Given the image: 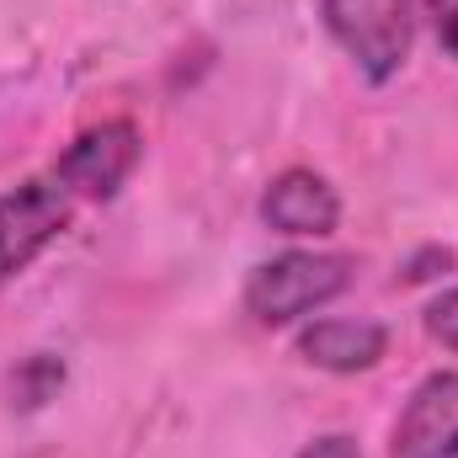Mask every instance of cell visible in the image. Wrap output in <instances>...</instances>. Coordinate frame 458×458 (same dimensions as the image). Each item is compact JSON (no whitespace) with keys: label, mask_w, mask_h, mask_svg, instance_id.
Instances as JSON below:
<instances>
[{"label":"cell","mask_w":458,"mask_h":458,"mask_svg":"<svg viewBox=\"0 0 458 458\" xmlns=\"http://www.w3.org/2000/svg\"><path fill=\"white\" fill-rule=\"evenodd\" d=\"M427 331H432V342H443L448 352H458V288H448L443 299H432Z\"/></svg>","instance_id":"obj_8"},{"label":"cell","mask_w":458,"mask_h":458,"mask_svg":"<svg viewBox=\"0 0 458 458\" xmlns=\"http://www.w3.org/2000/svg\"><path fill=\"white\" fill-rule=\"evenodd\" d=\"M81 198L48 171V176H27L21 187H11L0 198V283H11L16 272H27L75 219Z\"/></svg>","instance_id":"obj_3"},{"label":"cell","mask_w":458,"mask_h":458,"mask_svg":"<svg viewBox=\"0 0 458 458\" xmlns=\"http://www.w3.org/2000/svg\"><path fill=\"white\" fill-rule=\"evenodd\" d=\"M384 326L378 320H315L299 331V357L326 373H362L384 357Z\"/></svg>","instance_id":"obj_7"},{"label":"cell","mask_w":458,"mask_h":458,"mask_svg":"<svg viewBox=\"0 0 458 458\" xmlns=\"http://www.w3.org/2000/svg\"><path fill=\"white\" fill-rule=\"evenodd\" d=\"M320 16L368 81H389L411 59L416 0H320Z\"/></svg>","instance_id":"obj_2"},{"label":"cell","mask_w":458,"mask_h":458,"mask_svg":"<svg viewBox=\"0 0 458 458\" xmlns=\"http://www.w3.org/2000/svg\"><path fill=\"white\" fill-rule=\"evenodd\" d=\"M139 155H144L139 128H133L128 117H113V123L86 128V133L59 155L54 176H59L81 203H107V198H117V187L133 176Z\"/></svg>","instance_id":"obj_4"},{"label":"cell","mask_w":458,"mask_h":458,"mask_svg":"<svg viewBox=\"0 0 458 458\" xmlns=\"http://www.w3.org/2000/svg\"><path fill=\"white\" fill-rule=\"evenodd\" d=\"M427 11H432V32H437L443 54L458 59V0H427Z\"/></svg>","instance_id":"obj_9"},{"label":"cell","mask_w":458,"mask_h":458,"mask_svg":"<svg viewBox=\"0 0 458 458\" xmlns=\"http://www.w3.org/2000/svg\"><path fill=\"white\" fill-rule=\"evenodd\" d=\"M352 288V256L331 250H288L261 261L245 277V315L256 326H293L304 315H315L320 304L342 299Z\"/></svg>","instance_id":"obj_1"},{"label":"cell","mask_w":458,"mask_h":458,"mask_svg":"<svg viewBox=\"0 0 458 458\" xmlns=\"http://www.w3.org/2000/svg\"><path fill=\"white\" fill-rule=\"evenodd\" d=\"M261 225L277 229V234H293V240H326L342 225V198H336V187L326 176L293 165V171H283V176L267 182V192H261Z\"/></svg>","instance_id":"obj_6"},{"label":"cell","mask_w":458,"mask_h":458,"mask_svg":"<svg viewBox=\"0 0 458 458\" xmlns=\"http://www.w3.org/2000/svg\"><path fill=\"white\" fill-rule=\"evenodd\" d=\"M389 458H458V368L416 384L394 421Z\"/></svg>","instance_id":"obj_5"},{"label":"cell","mask_w":458,"mask_h":458,"mask_svg":"<svg viewBox=\"0 0 458 458\" xmlns=\"http://www.w3.org/2000/svg\"><path fill=\"white\" fill-rule=\"evenodd\" d=\"M299 458H362V454H357V443L346 432H331V437H315Z\"/></svg>","instance_id":"obj_10"}]
</instances>
